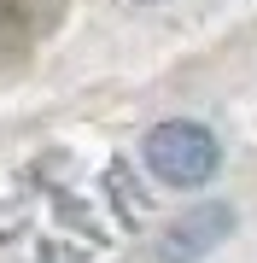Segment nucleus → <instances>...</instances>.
Listing matches in <instances>:
<instances>
[{
	"label": "nucleus",
	"mask_w": 257,
	"mask_h": 263,
	"mask_svg": "<svg viewBox=\"0 0 257 263\" xmlns=\"http://www.w3.org/2000/svg\"><path fill=\"white\" fill-rule=\"evenodd\" d=\"M228 228H234V211L228 205H199V211L181 216V222L164 228L152 263H199L205 252H216V240H228Z\"/></svg>",
	"instance_id": "obj_2"
},
{
	"label": "nucleus",
	"mask_w": 257,
	"mask_h": 263,
	"mask_svg": "<svg viewBox=\"0 0 257 263\" xmlns=\"http://www.w3.org/2000/svg\"><path fill=\"white\" fill-rule=\"evenodd\" d=\"M146 170H152L158 181H170V187H205L210 176H216V135L205 129V123H187V117H170L158 123L152 135H146Z\"/></svg>",
	"instance_id": "obj_1"
}]
</instances>
